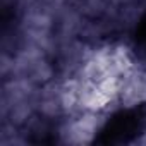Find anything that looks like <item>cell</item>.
<instances>
[{"mask_svg": "<svg viewBox=\"0 0 146 146\" xmlns=\"http://www.w3.org/2000/svg\"><path fill=\"white\" fill-rule=\"evenodd\" d=\"M134 48L137 52V55L146 60V12L141 16L137 28H136V35H134Z\"/></svg>", "mask_w": 146, "mask_h": 146, "instance_id": "7a4b0ae2", "label": "cell"}, {"mask_svg": "<svg viewBox=\"0 0 146 146\" xmlns=\"http://www.w3.org/2000/svg\"><path fill=\"white\" fill-rule=\"evenodd\" d=\"M146 131V103L113 113L100 131L98 143L102 144H125L139 137Z\"/></svg>", "mask_w": 146, "mask_h": 146, "instance_id": "6da1fadb", "label": "cell"}]
</instances>
